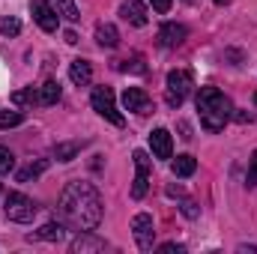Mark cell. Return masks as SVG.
<instances>
[{"label": "cell", "mask_w": 257, "mask_h": 254, "mask_svg": "<svg viewBox=\"0 0 257 254\" xmlns=\"http://www.w3.org/2000/svg\"><path fill=\"white\" fill-rule=\"evenodd\" d=\"M60 215L72 230H96L102 221V197L90 183H69L60 194Z\"/></svg>", "instance_id": "6da1fadb"}, {"label": "cell", "mask_w": 257, "mask_h": 254, "mask_svg": "<svg viewBox=\"0 0 257 254\" xmlns=\"http://www.w3.org/2000/svg\"><path fill=\"white\" fill-rule=\"evenodd\" d=\"M197 114H200V123L206 132H221L224 123L233 117V105L230 99L215 90V87H200L197 93Z\"/></svg>", "instance_id": "7a4b0ae2"}, {"label": "cell", "mask_w": 257, "mask_h": 254, "mask_svg": "<svg viewBox=\"0 0 257 254\" xmlns=\"http://www.w3.org/2000/svg\"><path fill=\"white\" fill-rule=\"evenodd\" d=\"M192 87H194V78H192V72H189V69H174V72H168L165 102H168L171 108H180V105L189 99Z\"/></svg>", "instance_id": "3957f363"}, {"label": "cell", "mask_w": 257, "mask_h": 254, "mask_svg": "<svg viewBox=\"0 0 257 254\" xmlns=\"http://www.w3.org/2000/svg\"><path fill=\"white\" fill-rule=\"evenodd\" d=\"M3 212H6V218H9V221L30 224V221H33V215H36V203H33L27 194H21V191H9V194H6V200H3Z\"/></svg>", "instance_id": "277c9868"}, {"label": "cell", "mask_w": 257, "mask_h": 254, "mask_svg": "<svg viewBox=\"0 0 257 254\" xmlns=\"http://www.w3.org/2000/svg\"><path fill=\"white\" fill-rule=\"evenodd\" d=\"M90 102H93V111H96L99 117H105V120L114 123V126H123V114L117 111V102H114L111 87H96L93 96H90Z\"/></svg>", "instance_id": "5b68a950"}, {"label": "cell", "mask_w": 257, "mask_h": 254, "mask_svg": "<svg viewBox=\"0 0 257 254\" xmlns=\"http://www.w3.org/2000/svg\"><path fill=\"white\" fill-rule=\"evenodd\" d=\"M150 165H153V159L144 153V150H135V168H138V174H135V186H132V197L135 200H141L147 189H150Z\"/></svg>", "instance_id": "8992f818"}, {"label": "cell", "mask_w": 257, "mask_h": 254, "mask_svg": "<svg viewBox=\"0 0 257 254\" xmlns=\"http://www.w3.org/2000/svg\"><path fill=\"white\" fill-rule=\"evenodd\" d=\"M132 230H135V242L141 251H153V239H156V230H153V215L147 212H138L132 218Z\"/></svg>", "instance_id": "52a82bcc"}, {"label": "cell", "mask_w": 257, "mask_h": 254, "mask_svg": "<svg viewBox=\"0 0 257 254\" xmlns=\"http://www.w3.org/2000/svg\"><path fill=\"white\" fill-rule=\"evenodd\" d=\"M30 9H33V18H36V24H39L45 33H57L60 15H57V9H54L48 0H30Z\"/></svg>", "instance_id": "ba28073f"}, {"label": "cell", "mask_w": 257, "mask_h": 254, "mask_svg": "<svg viewBox=\"0 0 257 254\" xmlns=\"http://www.w3.org/2000/svg\"><path fill=\"white\" fill-rule=\"evenodd\" d=\"M105 248H108V242H105L102 236H96L93 230H81V233L72 239V245H69L72 254H90V251H105Z\"/></svg>", "instance_id": "9c48e42d"}, {"label": "cell", "mask_w": 257, "mask_h": 254, "mask_svg": "<svg viewBox=\"0 0 257 254\" xmlns=\"http://www.w3.org/2000/svg\"><path fill=\"white\" fill-rule=\"evenodd\" d=\"M123 108L132 111V114H150V111H153V102H150V96H147L141 87H126V93H123Z\"/></svg>", "instance_id": "30bf717a"}, {"label": "cell", "mask_w": 257, "mask_h": 254, "mask_svg": "<svg viewBox=\"0 0 257 254\" xmlns=\"http://www.w3.org/2000/svg\"><path fill=\"white\" fill-rule=\"evenodd\" d=\"M186 36H189V30L183 24H177V21H168V24L159 27V45L162 48H177V45L186 42Z\"/></svg>", "instance_id": "8fae6325"}, {"label": "cell", "mask_w": 257, "mask_h": 254, "mask_svg": "<svg viewBox=\"0 0 257 254\" xmlns=\"http://www.w3.org/2000/svg\"><path fill=\"white\" fill-rule=\"evenodd\" d=\"M150 150H153L156 159H171V156H174L171 132H168V129H153V132H150Z\"/></svg>", "instance_id": "7c38bea8"}, {"label": "cell", "mask_w": 257, "mask_h": 254, "mask_svg": "<svg viewBox=\"0 0 257 254\" xmlns=\"http://www.w3.org/2000/svg\"><path fill=\"white\" fill-rule=\"evenodd\" d=\"M120 15L126 18L132 27H147V21H150V12H147V6L141 0H123Z\"/></svg>", "instance_id": "4fadbf2b"}, {"label": "cell", "mask_w": 257, "mask_h": 254, "mask_svg": "<svg viewBox=\"0 0 257 254\" xmlns=\"http://www.w3.org/2000/svg\"><path fill=\"white\" fill-rule=\"evenodd\" d=\"M96 42H99L102 48H117V45H120V33H117V27L108 24V21L96 24Z\"/></svg>", "instance_id": "5bb4252c"}, {"label": "cell", "mask_w": 257, "mask_h": 254, "mask_svg": "<svg viewBox=\"0 0 257 254\" xmlns=\"http://www.w3.org/2000/svg\"><path fill=\"white\" fill-rule=\"evenodd\" d=\"M69 78H72V84L87 87V84L93 81V69H90L87 60H72V66H69Z\"/></svg>", "instance_id": "9a60e30c"}, {"label": "cell", "mask_w": 257, "mask_h": 254, "mask_svg": "<svg viewBox=\"0 0 257 254\" xmlns=\"http://www.w3.org/2000/svg\"><path fill=\"white\" fill-rule=\"evenodd\" d=\"M66 236V227L63 224H57V221H48V224H42L30 239H45V242H60Z\"/></svg>", "instance_id": "2e32d148"}, {"label": "cell", "mask_w": 257, "mask_h": 254, "mask_svg": "<svg viewBox=\"0 0 257 254\" xmlns=\"http://www.w3.org/2000/svg\"><path fill=\"white\" fill-rule=\"evenodd\" d=\"M171 171H174V177H192L197 171V162H194V156H177L171 162Z\"/></svg>", "instance_id": "e0dca14e"}, {"label": "cell", "mask_w": 257, "mask_h": 254, "mask_svg": "<svg viewBox=\"0 0 257 254\" xmlns=\"http://www.w3.org/2000/svg\"><path fill=\"white\" fill-rule=\"evenodd\" d=\"M81 147H84V141H66V144L54 147V156H57V162H72L81 153Z\"/></svg>", "instance_id": "ac0fdd59"}, {"label": "cell", "mask_w": 257, "mask_h": 254, "mask_svg": "<svg viewBox=\"0 0 257 254\" xmlns=\"http://www.w3.org/2000/svg\"><path fill=\"white\" fill-rule=\"evenodd\" d=\"M60 99V84L57 81H45L39 87V105H57Z\"/></svg>", "instance_id": "d6986e66"}, {"label": "cell", "mask_w": 257, "mask_h": 254, "mask_svg": "<svg viewBox=\"0 0 257 254\" xmlns=\"http://www.w3.org/2000/svg\"><path fill=\"white\" fill-rule=\"evenodd\" d=\"M45 168H48V162H45V159H39V162H33V165L21 168V171H18V183H30V180H36L39 174H45Z\"/></svg>", "instance_id": "ffe728a7"}, {"label": "cell", "mask_w": 257, "mask_h": 254, "mask_svg": "<svg viewBox=\"0 0 257 254\" xmlns=\"http://www.w3.org/2000/svg\"><path fill=\"white\" fill-rule=\"evenodd\" d=\"M51 6L57 9V15H63V18H69V21H78V18H81L75 0H51Z\"/></svg>", "instance_id": "44dd1931"}, {"label": "cell", "mask_w": 257, "mask_h": 254, "mask_svg": "<svg viewBox=\"0 0 257 254\" xmlns=\"http://www.w3.org/2000/svg\"><path fill=\"white\" fill-rule=\"evenodd\" d=\"M12 102L15 105H39V87H27V90L12 93Z\"/></svg>", "instance_id": "7402d4cb"}, {"label": "cell", "mask_w": 257, "mask_h": 254, "mask_svg": "<svg viewBox=\"0 0 257 254\" xmlns=\"http://www.w3.org/2000/svg\"><path fill=\"white\" fill-rule=\"evenodd\" d=\"M120 72H135V75H144L147 72V63H144V57H126V60H120L117 63Z\"/></svg>", "instance_id": "603a6c76"}, {"label": "cell", "mask_w": 257, "mask_h": 254, "mask_svg": "<svg viewBox=\"0 0 257 254\" xmlns=\"http://www.w3.org/2000/svg\"><path fill=\"white\" fill-rule=\"evenodd\" d=\"M0 33H3V36H18V33H21V21L12 18V15L0 18Z\"/></svg>", "instance_id": "cb8c5ba5"}, {"label": "cell", "mask_w": 257, "mask_h": 254, "mask_svg": "<svg viewBox=\"0 0 257 254\" xmlns=\"http://www.w3.org/2000/svg\"><path fill=\"white\" fill-rule=\"evenodd\" d=\"M24 117L21 111H0V129H9V126H18Z\"/></svg>", "instance_id": "d4e9b609"}, {"label": "cell", "mask_w": 257, "mask_h": 254, "mask_svg": "<svg viewBox=\"0 0 257 254\" xmlns=\"http://www.w3.org/2000/svg\"><path fill=\"white\" fill-rule=\"evenodd\" d=\"M12 168H15V156L6 147H0V174H9Z\"/></svg>", "instance_id": "484cf974"}, {"label": "cell", "mask_w": 257, "mask_h": 254, "mask_svg": "<svg viewBox=\"0 0 257 254\" xmlns=\"http://www.w3.org/2000/svg\"><path fill=\"white\" fill-rule=\"evenodd\" d=\"M245 183H248V189L257 186V150L251 153V165H248V177H245Z\"/></svg>", "instance_id": "4316f807"}, {"label": "cell", "mask_w": 257, "mask_h": 254, "mask_svg": "<svg viewBox=\"0 0 257 254\" xmlns=\"http://www.w3.org/2000/svg\"><path fill=\"white\" fill-rule=\"evenodd\" d=\"M180 209H183V215H189V218H197V215H200V209L194 206L192 200H183V203H180Z\"/></svg>", "instance_id": "83f0119b"}, {"label": "cell", "mask_w": 257, "mask_h": 254, "mask_svg": "<svg viewBox=\"0 0 257 254\" xmlns=\"http://www.w3.org/2000/svg\"><path fill=\"white\" fill-rule=\"evenodd\" d=\"M159 251H162V254H174V251L183 254V251H186V245H177V242H165V245H162Z\"/></svg>", "instance_id": "f1b7e54d"}, {"label": "cell", "mask_w": 257, "mask_h": 254, "mask_svg": "<svg viewBox=\"0 0 257 254\" xmlns=\"http://www.w3.org/2000/svg\"><path fill=\"white\" fill-rule=\"evenodd\" d=\"M150 3H153L156 12H168V9H171V0H150Z\"/></svg>", "instance_id": "f546056e"}, {"label": "cell", "mask_w": 257, "mask_h": 254, "mask_svg": "<svg viewBox=\"0 0 257 254\" xmlns=\"http://www.w3.org/2000/svg\"><path fill=\"white\" fill-rule=\"evenodd\" d=\"M63 39L69 42V45H75V42H78V33H75V30H66V33H63Z\"/></svg>", "instance_id": "4dcf8cb0"}, {"label": "cell", "mask_w": 257, "mask_h": 254, "mask_svg": "<svg viewBox=\"0 0 257 254\" xmlns=\"http://www.w3.org/2000/svg\"><path fill=\"white\" fill-rule=\"evenodd\" d=\"M180 132H183V141H192V129H189V123H180Z\"/></svg>", "instance_id": "1f68e13d"}, {"label": "cell", "mask_w": 257, "mask_h": 254, "mask_svg": "<svg viewBox=\"0 0 257 254\" xmlns=\"http://www.w3.org/2000/svg\"><path fill=\"white\" fill-rule=\"evenodd\" d=\"M236 117V123H251V114H245V111H239V114H233Z\"/></svg>", "instance_id": "d6a6232c"}, {"label": "cell", "mask_w": 257, "mask_h": 254, "mask_svg": "<svg viewBox=\"0 0 257 254\" xmlns=\"http://www.w3.org/2000/svg\"><path fill=\"white\" fill-rule=\"evenodd\" d=\"M239 251H251V254H257V245H239Z\"/></svg>", "instance_id": "836d02e7"}, {"label": "cell", "mask_w": 257, "mask_h": 254, "mask_svg": "<svg viewBox=\"0 0 257 254\" xmlns=\"http://www.w3.org/2000/svg\"><path fill=\"white\" fill-rule=\"evenodd\" d=\"M212 3H218V6H224V3H227V0H212Z\"/></svg>", "instance_id": "e575fe53"}, {"label": "cell", "mask_w": 257, "mask_h": 254, "mask_svg": "<svg viewBox=\"0 0 257 254\" xmlns=\"http://www.w3.org/2000/svg\"><path fill=\"white\" fill-rule=\"evenodd\" d=\"M186 3H194V0H186Z\"/></svg>", "instance_id": "d590c367"}, {"label": "cell", "mask_w": 257, "mask_h": 254, "mask_svg": "<svg viewBox=\"0 0 257 254\" xmlns=\"http://www.w3.org/2000/svg\"><path fill=\"white\" fill-rule=\"evenodd\" d=\"M254 102H257V96H254Z\"/></svg>", "instance_id": "8d00e7d4"}]
</instances>
